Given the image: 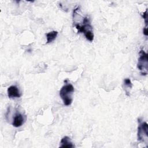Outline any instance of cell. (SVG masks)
Segmentation results:
<instances>
[{
	"instance_id": "obj_9",
	"label": "cell",
	"mask_w": 148,
	"mask_h": 148,
	"mask_svg": "<svg viewBox=\"0 0 148 148\" xmlns=\"http://www.w3.org/2000/svg\"><path fill=\"white\" fill-rule=\"evenodd\" d=\"M124 84H125V86L126 87H127L128 88H130L132 87V84L131 81V80L130 79H128V78L125 79L124 80Z\"/></svg>"
},
{
	"instance_id": "obj_1",
	"label": "cell",
	"mask_w": 148,
	"mask_h": 148,
	"mask_svg": "<svg viewBox=\"0 0 148 148\" xmlns=\"http://www.w3.org/2000/svg\"><path fill=\"white\" fill-rule=\"evenodd\" d=\"M74 92V87L70 83L65 84L60 90V97L62 99L64 105L69 106L73 101V94Z\"/></svg>"
},
{
	"instance_id": "obj_4",
	"label": "cell",
	"mask_w": 148,
	"mask_h": 148,
	"mask_svg": "<svg viewBox=\"0 0 148 148\" xmlns=\"http://www.w3.org/2000/svg\"><path fill=\"white\" fill-rule=\"evenodd\" d=\"M75 27L77 30L78 33H83L84 35L88 32L92 31V27L88 17H85L83 18V24L82 25H79V24H76Z\"/></svg>"
},
{
	"instance_id": "obj_5",
	"label": "cell",
	"mask_w": 148,
	"mask_h": 148,
	"mask_svg": "<svg viewBox=\"0 0 148 148\" xmlns=\"http://www.w3.org/2000/svg\"><path fill=\"white\" fill-rule=\"evenodd\" d=\"M7 93L9 98H20L21 96V93L20 92L18 87L14 85L10 86L8 87L7 90Z\"/></svg>"
},
{
	"instance_id": "obj_7",
	"label": "cell",
	"mask_w": 148,
	"mask_h": 148,
	"mask_svg": "<svg viewBox=\"0 0 148 148\" xmlns=\"http://www.w3.org/2000/svg\"><path fill=\"white\" fill-rule=\"evenodd\" d=\"M60 147L70 148V147H74L75 145L71 142L70 138H69L67 136H65L61 139L60 141Z\"/></svg>"
},
{
	"instance_id": "obj_2",
	"label": "cell",
	"mask_w": 148,
	"mask_h": 148,
	"mask_svg": "<svg viewBox=\"0 0 148 148\" xmlns=\"http://www.w3.org/2000/svg\"><path fill=\"white\" fill-rule=\"evenodd\" d=\"M137 67L140 71L142 75H146L148 70V55L143 50L139 52V57L138 58Z\"/></svg>"
},
{
	"instance_id": "obj_8",
	"label": "cell",
	"mask_w": 148,
	"mask_h": 148,
	"mask_svg": "<svg viewBox=\"0 0 148 148\" xmlns=\"http://www.w3.org/2000/svg\"><path fill=\"white\" fill-rule=\"evenodd\" d=\"M58 35V32L56 31H53L51 32H49L46 34V39H47V43H49L56 38L57 36Z\"/></svg>"
},
{
	"instance_id": "obj_3",
	"label": "cell",
	"mask_w": 148,
	"mask_h": 148,
	"mask_svg": "<svg viewBox=\"0 0 148 148\" xmlns=\"http://www.w3.org/2000/svg\"><path fill=\"white\" fill-rule=\"evenodd\" d=\"M138 127V140L140 142H143L147 144L148 138V124L146 122H140V119Z\"/></svg>"
},
{
	"instance_id": "obj_6",
	"label": "cell",
	"mask_w": 148,
	"mask_h": 148,
	"mask_svg": "<svg viewBox=\"0 0 148 148\" xmlns=\"http://www.w3.org/2000/svg\"><path fill=\"white\" fill-rule=\"evenodd\" d=\"M24 120L25 119H24V116L21 113L17 112L16 113L13 117L12 124L14 127H16V128L20 127L24 124Z\"/></svg>"
},
{
	"instance_id": "obj_10",
	"label": "cell",
	"mask_w": 148,
	"mask_h": 148,
	"mask_svg": "<svg viewBox=\"0 0 148 148\" xmlns=\"http://www.w3.org/2000/svg\"><path fill=\"white\" fill-rule=\"evenodd\" d=\"M143 34L145 35V36H147L148 35V31H147V27H146L143 29Z\"/></svg>"
}]
</instances>
